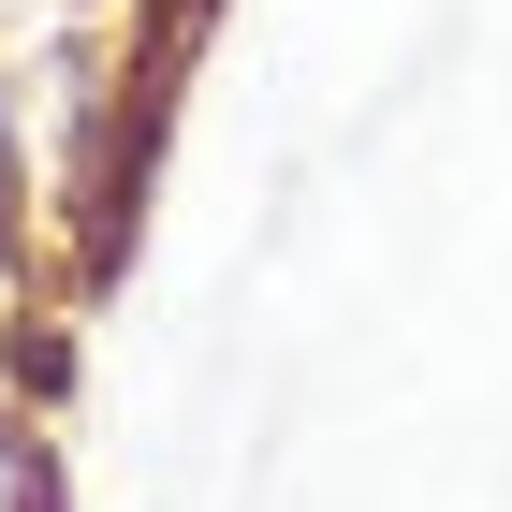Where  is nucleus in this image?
Here are the masks:
<instances>
[{"instance_id": "obj_1", "label": "nucleus", "mask_w": 512, "mask_h": 512, "mask_svg": "<svg viewBox=\"0 0 512 512\" xmlns=\"http://www.w3.org/2000/svg\"><path fill=\"white\" fill-rule=\"evenodd\" d=\"M0 512H59V469L30 454V425H0Z\"/></svg>"}]
</instances>
